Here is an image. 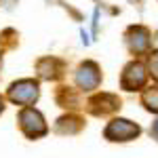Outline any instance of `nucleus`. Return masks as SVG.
Returning <instances> with one entry per match:
<instances>
[{
    "label": "nucleus",
    "instance_id": "obj_1",
    "mask_svg": "<svg viewBox=\"0 0 158 158\" xmlns=\"http://www.w3.org/2000/svg\"><path fill=\"white\" fill-rule=\"evenodd\" d=\"M40 95V89L38 82L32 78H23L19 82H13L9 89V99L13 103H19V106H32Z\"/></svg>",
    "mask_w": 158,
    "mask_h": 158
},
{
    "label": "nucleus",
    "instance_id": "obj_2",
    "mask_svg": "<svg viewBox=\"0 0 158 158\" xmlns=\"http://www.w3.org/2000/svg\"><path fill=\"white\" fill-rule=\"evenodd\" d=\"M19 124H21V131H23L30 139H36V137H42L47 135V122L42 118V114L36 112L34 108H25L21 110L19 114Z\"/></svg>",
    "mask_w": 158,
    "mask_h": 158
},
{
    "label": "nucleus",
    "instance_id": "obj_3",
    "mask_svg": "<svg viewBox=\"0 0 158 158\" xmlns=\"http://www.w3.org/2000/svg\"><path fill=\"white\" fill-rule=\"evenodd\" d=\"M139 127L127 118H114L106 127V139L110 141H131L139 135Z\"/></svg>",
    "mask_w": 158,
    "mask_h": 158
},
{
    "label": "nucleus",
    "instance_id": "obj_4",
    "mask_svg": "<svg viewBox=\"0 0 158 158\" xmlns=\"http://www.w3.org/2000/svg\"><path fill=\"white\" fill-rule=\"evenodd\" d=\"M120 82H122V89H127V91H139V89L146 86V82H148L146 68H143L139 61L129 63V65L124 68V72H122Z\"/></svg>",
    "mask_w": 158,
    "mask_h": 158
},
{
    "label": "nucleus",
    "instance_id": "obj_5",
    "mask_svg": "<svg viewBox=\"0 0 158 158\" xmlns=\"http://www.w3.org/2000/svg\"><path fill=\"white\" fill-rule=\"evenodd\" d=\"M99 82H101V70H99L97 63L86 61V63H82L78 68V72H76V85H78V89L93 91V89L99 86Z\"/></svg>",
    "mask_w": 158,
    "mask_h": 158
},
{
    "label": "nucleus",
    "instance_id": "obj_6",
    "mask_svg": "<svg viewBox=\"0 0 158 158\" xmlns=\"http://www.w3.org/2000/svg\"><path fill=\"white\" fill-rule=\"evenodd\" d=\"M120 108V99L116 95H110V93H101L97 97H93L89 101V110L95 114V116H108L112 112Z\"/></svg>",
    "mask_w": 158,
    "mask_h": 158
},
{
    "label": "nucleus",
    "instance_id": "obj_7",
    "mask_svg": "<svg viewBox=\"0 0 158 158\" xmlns=\"http://www.w3.org/2000/svg\"><path fill=\"white\" fill-rule=\"evenodd\" d=\"M127 40H129L131 51H135V53H143L150 49V32L146 27H131Z\"/></svg>",
    "mask_w": 158,
    "mask_h": 158
},
{
    "label": "nucleus",
    "instance_id": "obj_8",
    "mask_svg": "<svg viewBox=\"0 0 158 158\" xmlns=\"http://www.w3.org/2000/svg\"><path fill=\"white\" fill-rule=\"evenodd\" d=\"M57 61H59V59H42V61H40V63H38V72H40V76H42V78H49V80L61 76V74L55 72V68H53Z\"/></svg>",
    "mask_w": 158,
    "mask_h": 158
},
{
    "label": "nucleus",
    "instance_id": "obj_9",
    "mask_svg": "<svg viewBox=\"0 0 158 158\" xmlns=\"http://www.w3.org/2000/svg\"><path fill=\"white\" fill-rule=\"evenodd\" d=\"M143 106L150 112H156L158 114V86H152L143 93Z\"/></svg>",
    "mask_w": 158,
    "mask_h": 158
},
{
    "label": "nucleus",
    "instance_id": "obj_10",
    "mask_svg": "<svg viewBox=\"0 0 158 158\" xmlns=\"http://www.w3.org/2000/svg\"><path fill=\"white\" fill-rule=\"evenodd\" d=\"M150 70H152V76L158 78V51L152 53V57H150Z\"/></svg>",
    "mask_w": 158,
    "mask_h": 158
},
{
    "label": "nucleus",
    "instance_id": "obj_11",
    "mask_svg": "<svg viewBox=\"0 0 158 158\" xmlns=\"http://www.w3.org/2000/svg\"><path fill=\"white\" fill-rule=\"evenodd\" d=\"M152 133H154V135H156V137H158V120L154 122V127H152Z\"/></svg>",
    "mask_w": 158,
    "mask_h": 158
},
{
    "label": "nucleus",
    "instance_id": "obj_12",
    "mask_svg": "<svg viewBox=\"0 0 158 158\" xmlns=\"http://www.w3.org/2000/svg\"><path fill=\"white\" fill-rule=\"evenodd\" d=\"M2 110H4V101H2V97H0V114H2Z\"/></svg>",
    "mask_w": 158,
    "mask_h": 158
}]
</instances>
